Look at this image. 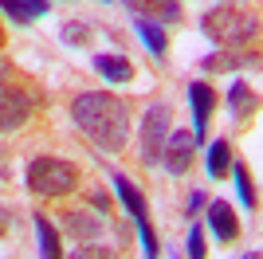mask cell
Wrapping results in <instances>:
<instances>
[{"instance_id": "6da1fadb", "label": "cell", "mask_w": 263, "mask_h": 259, "mask_svg": "<svg viewBox=\"0 0 263 259\" xmlns=\"http://www.w3.org/2000/svg\"><path fill=\"white\" fill-rule=\"evenodd\" d=\"M71 118L83 130V138L95 141L102 153H122L130 141V110L110 90H83L71 102Z\"/></svg>"}, {"instance_id": "7a4b0ae2", "label": "cell", "mask_w": 263, "mask_h": 259, "mask_svg": "<svg viewBox=\"0 0 263 259\" xmlns=\"http://www.w3.org/2000/svg\"><path fill=\"white\" fill-rule=\"evenodd\" d=\"M200 32L209 35L224 51H248V43H255V16H248L236 4H216L200 16Z\"/></svg>"}, {"instance_id": "3957f363", "label": "cell", "mask_w": 263, "mask_h": 259, "mask_svg": "<svg viewBox=\"0 0 263 259\" xmlns=\"http://www.w3.org/2000/svg\"><path fill=\"white\" fill-rule=\"evenodd\" d=\"M28 189H32L35 196H44V200H59V196H71L79 189V169L71 161H63V157H51V153H44V157H35L32 165H28Z\"/></svg>"}, {"instance_id": "277c9868", "label": "cell", "mask_w": 263, "mask_h": 259, "mask_svg": "<svg viewBox=\"0 0 263 259\" xmlns=\"http://www.w3.org/2000/svg\"><path fill=\"white\" fill-rule=\"evenodd\" d=\"M173 130V110L165 102H154V106L142 114V161L154 165L161 161V150H165V138Z\"/></svg>"}, {"instance_id": "5b68a950", "label": "cell", "mask_w": 263, "mask_h": 259, "mask_svg": "<svg viewBox=\"0 0 263 259\" xmlns=\"http://www.w3.org/2000/svg\"><path fill=\"white\" fill-rule=\"evenodd\" d=\"M193 157H197V138H193V130H169L165 150H161L165 169L173 173V177H185V173L193 169Z\"/></svg>"}, {"instance_id": "8992f818", "label": "cell", "mask_w": 263, "mask_h": 259, "mask_svg": "<svg viewBox=\"0 0 263 259\" xmlns=\"http://www.w3.org/2000/svg\"><path fill=\"white\" fill-rule=\"evenodd\" d=\"M32 114V98L28 90H16V86H4L0 83V134H12L20 130Z\"/></svg>"}, {"instance_id": "52a82bcc", "label": "cell", "mask_w": 263, "mask_h": 259, "mask_svg": "<svg viewBox=\"0 0 263 259\" xmlns=\"http://www.w3.org/2000/svg\"><path fill=\"white\" fill-rule=\"evenodd\" d=\"M110 181H114V193H118L122 208L134 216V224H145V220H149V205H145V193H142V189H138V184H134L122 169H110Z\"/></svg>"}, {"instance_id": "ba28073f", "label": "cell", "mask_w": 263, "mask_h": 259, "mask_svg": "<svg viewBox=\"0 0 263 259\" xmlns=\"http://www.w3.org/2000/svg\"><path fill=\"white\" fill-rule=\"evenodd\" d=\"M204 212H209V232L216 236V244H232L240 236V216L228 200H212V205H204Z\"/></svg>"}, {"instance_id": "9c48e42d", "label": "cell", "mask_w": 263, "mask_h": 259, "mask_svg": "<svg viewBox=\"0 0 263 259\" xmlns=\"http://www.w3.org/2000/svg\"><path fill=\"white\" fill-rule=\"evenodd\" d=\"M189 102H193V138H204V130H209V118L212 110H216V90L209 83H193L189 86Z\"/></svg>"}, {"instance_id": "30bf717a", "label": "cell", "mask_w": 263, "mask_h": 259, "mask_svg": "<svg viewBox=\"0 0 263 259\" xmlns=\"http://www.w3.org/2000/svg\"><path fill=\"white\" fill-rule=\"evenodd\" d=\"M138 20H154V24H177L181 20V4L177 0H122Z\"/></svg>"}, {"instance_id": "8fae6325", "label": "cell", "mask_w": 263, "mask_h": 259, "mask_svg": "<svg viewBox=\"0 0 263 259\" xmlns=\"http://www.w3.org/2000/svg\"><path fill=\"white\" fill-rule=\"evenodd\" d=\"M255 106H259V98H255V86H248L243 79H236L228 90V114L236 122H248L255 114Z\"/></svg>"}, {"instance_id": "7c38bea8", "label": "cell", "mask_w": 263, "mask_h": 259, "mask_svg": "<svg viewBox=\"0 0 263 259\" xmlns=\"http://www.w3.org/2000/svg\"><path fill=\"white\" fill-rule=\"evenodd\" d=\"M63 224H67V232H71V236H79L83 244H99L102 232H106V224H102L99 216H90V212H67Z\"/></svg>"}, {"instance_id": "4fadbf2b", "label": "cell", "mask_w": 263, "mask_h": 259, "mask_svg": "<svg viewBox=\"0 0 263 259\" xmlns=\"http://www.w3.org/2000/svg\"><path fill=\"white\" fill-rule=\"evenodd\" d=\"M95 71L106 83H130L134 79V63L126 55H95Z\"/></svg>"}, {"instance_id": "5bb4252c", "label": "cell", "mask_w": 263, "mask_h": 259, "mask_svg": "<svg viewBox=\"0 0 263 259\" xmlns=\"http://www.w3.org/2000/svg\"><path fill=\"white\" fill-rule=\"evenodd\" d=\"M35 236H40V259H63V248H59V232H55L51 216L35 212Z\"/></svg>"}, {"instance_id": "9a60e30c", "label": "cell", "mask_w": 263, "mask_h": 259, "mask_svg": "<svg viewBox=\"0 0 263 259\" xmlns=\"http://www.w3.org/2000/svg\"><path fill=\"white\" fill-rule=\"evenodd\" d=\"M0 8L8 12L12 20L32 24V20H40V16H47V12H51V4H47V0H0Z\"/></svg>"}, {"instance_id": "2e32d148", "label": "cell", "mask_w": 263, "mask_h": 259, "mask_svg": "<svg viewBox=\"0 0 263 259\" xmlns=\"http://www.w3.org/2000/svg\"><path fill=\"white\" fill-rule=\"evenodd\" d=\"M204 169H209L212 181L228 177V169H232V145H228L224 138H216V141L209 145V153H204Z\"/></svg>"}, {"instance_id": "e0dca14e", "label": "cell", "mask_w": 263, "mask_h": 259, "mask_svg": "<svg viewBox=\"0 0 263 259\" xmlns=\"http://www.w3.org/2000/svg\"><path fill=\"white\" fill-rule=\"evenodd\" d=\"M236 67H248V59H243V51H212L200 59V71H236Z\"/></svg>"}, {"instance_id": "ac0fdd59", "label": "cell", "mask_w": 263, "mask_h": 259, "mask_svg": "<svg viewBox=\"0 0 263 259\" xmlns=\"http://www.w3.org/2000/svg\"><path fill=\"white\" fill-rule=\"evenodd\" d=\"M134 24H138V35H142V43L157 55V59H161V55L169 51V40H165L161 24H154V20H134Z\"/></svg>"}, {"instance_id": "d6986e66", "label": "cell", "mask_w": 263, "mask_h": 259, "mask_svg": "<svg viewBox=\"0 0 263 259\" xmlns=\"http://www.w3.org/2000/svg\"><path fill=\"white\" fill-rule=\"evenodd\" d=\"M232 177H236V189H240V200L248 205V212L255 208V181H252V173H248V165L243 161H232Z\"/></svg>"}, {"instance_id": "ffe728a7", "label": "cell", "mask_w": 263, "mask_h": 259, "mask_svg": "<svg viewBox=\"0 0 263 259\" xmlns=\"http://www.w3.org/2000/svg\"><path fill=\"white\" fill-rule=\"evenodd\" d=\"M59 35H63V43H71V47H83V43H90V24H83V20H67V24H59Z\"/></svg>"}, {"instance_id": "44dd1931", "label": "cell", "mask_w": 263, "mask_h": 259, "mask_svg": "<svg viewBox=\"0 0 263 259\" xmlns=\"http://www.w3.org/2000/svg\"><path fill=\"white\" fill-rule=\"evenodd\" d=\"M189 259H209V244H204V228H189Z\"/></svg>"}, {"instance_id": "7402d4cb", "label": "cell", "mask_w": 263, "mask_h": 259, "mask_svg": "<svg viewBox=\"0 0 263 259\" xmlns=\"http://www.w3.org/2000/svg\"><path fill=\"white\" fill-rule=\"evenodd\" d=\"M63 259H114L110 248H99V244H83L75 255H63Z\"/></svg>"}, {"instance_id": "603a6c76", "label": "cell", "mask_w": 263, "mask_h": 259, "mask_svg": "<svg viewBox=\"0 0 263 259\" xmlns=\"http://www.w3.org/2000/svg\"><path fill=\"white\" fill-rule=\"evenodd\" d=\"M87 205H95L99 212H110V200H106V193H102V189H90V193H87Z\"/></svg>"}, {"instance_id": "cb8c5ba5", "label": "cell", "mask_w": 263, "mask_h": 259, "mask_svg": "<svg viewBox=\"0 0 263 259\" xmlns=\"http://www.w3.org/2000/svg\"><path fill=\"white\" fill-rule=\"evenodd\" d=\"M204 205H209V196H204V189H193V193H189V216H193V212H200Z\"/></svg>"}, {"instance_id": "d4e9b609", "label": "cell", "mask_w": 263, "mask_h": 259, "mask_svg": "<svg viewBox=\"0 0 263 259\" xmlns=\"http://www.w3.org/2000/svg\"><path fill=\"white\" fill-rule=\"evenodd\" d=\"M8 220H12V212H8V208H0V236L8 232Z\"/></svg>"}, {"instance_id": "484cf974", "label": "cell", "mask_w": 263, "mask_h": 259, "mask_svg": "<svg viewBox=\"0 0 263 259\" xmlns=\"http://www.w3.org/2000/svg\"><path fill=\"white\" fill-rule=\"evenodd\" d=\"M243 259H259V251H248V255H243Z\"/></svg>"}, {"instance_id": "4316f807", "label": "cell", "mask_w": 263, "mask_h": 259, "mask_svg": "<svg viewBox=\"0 0 263 259\" xmlns=\"http://www.w3.org/2000/svg\"><path fill=\"white\" fill-rule=\"evenodd\" d=\"M0 47H4V28H0Z\"/></svg>"}, {"instance_id": "83f0119b", "label": "cell", "mask_w": 263, "mask_h": 259, "mask_svg": "<svg viewBox=\"0 0 263 259\" xmlns=\"http://www.w3.org/2000/svg\"><path fill=\"white\" fill-rule=\"evenodd\" d=\"M224 4H232V0H224Z\"/></svg>"}]
</instances>
